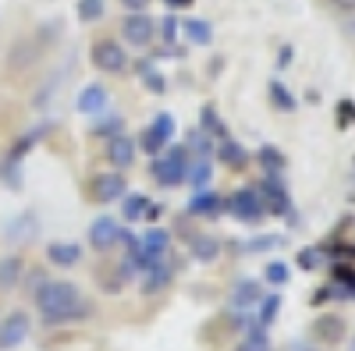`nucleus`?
I'll use <instances>...</instances> for the list:
<instances>
[{
	"mask_svg": "<svg viewBox=\"0 0 355 351\" xmlns=\"http://www.w3.org/2000/svg\"><path fill=\"white\" fill-rule=\"evenodd\" d=\"M117 4H121L125 11H146V8L153 4V0H117Z\"/></svg>",
	"mask_w": 355,
	"mask_h": 351,
	"instance_id": "obj_38",
	"label": "nucleus"
},
{
	"mask_svg": "<svg viewBox=\"0 0 355 351\" xmlns=\"http://www.w3.org/2000/svg\"><path fill=\"white\" fill-rule=\"evenodd\" d=\"M157 36H160L164 43H171V46H174V39L182 36V21H178L174 15H164V18L157 21Z\"/></svg>",
	"mask_w": 355,
	"mask_h": 351,
	"instance_id": "obj_34",
	"label": "nucleus"
},
{
	"mask_svg": "<svg viewBox=\"0 0 355 351\" xmlns=\"http://www.w3.org/2000/svg\"><path fill=\"white\" fill-rule=\"evenodd\" d=\"M256 160H259V170L266 174V178H281L284 167H288V160L274 150V145H263V150L256 153Z\"/></svg>",
	"mask_w": 355,
	"mask_h": 351,
	"instance_id": "obj_26",
	"label": "nucleus"
},
{
	"mask_svg": "<svg viewBox=\"0 0 355 351\" xmlns=\"http://www.w3.org/2000/svg\"><path fill=\"white\" fill-rule=\"evenodd\" d=\"M135 71H139L142 85H146L150 93H157V96H164V93H167V78L157 71V64H153V61H146V57H142V61L135 64Z\"/></svg>",
	"mask_w": 355,
	"mask_h": 351,
	"instance_id": "obj_25",
	"label": "nucleus"
},
{
	"mask_svg": "<svg viewBox=\"0 0 355 351\" xmlns=\"http://www.w3.org/2000/svg\"><path fill=\"white\" fill-rule=\"evenodd\" d=\"M259 199H263V206L270 217H288L291 213V199H288V188L281 178H263L259 185Z\"/></svg>",
	"mask_w": 355,
	"mask_h": 351,
	"instance_id": "obj_12",
	"label": "nucleus"
},
{
	"mask_svg": "<svg viewBox=\"0 0 355 351\" xmlns=\"http://www.w3.org/2000/svg\"><path fill=\"white\" fill-rule=\"evenodd\" d=\"M320 255H323L320 249H302V252H299V267H302V270H316L320 262H323Z\"/></svg>",
	"mask_w": 355,
	"mask_h": 351,
	"instance_id": "obj_36",
	"label": "nucleus"
},
{
	"mask_svg": "<svg viewBox=\"0 0 355 351\" xmlns=\"http://www.w3.org/2000/svg\"><path fill=\"white\" fill-rule=\"evenodd\" d=\"M128 192V178L125 170H100L93 178L85 181V195L89 202H96V206H110V202H121Z\"/></svg>",
	"mask_w": 355,
	"mask_h": 351,
	"instance_id": "obj_4",
	"label": "nucleus"
},
{
	"mask_svg": "<svg viewBox=\"0 0 355 351\" xmlns=\"http://www.w3.org/2000/svg\"><path fill=\"white\" fill-rule=\"evenodd\" d=\"M75 107H78V114H85V117H89V121H93V117H100V114L110 107V93H107V85H100V82L82 85V93L75 96Z\"/></svg>",
	"mask_w": 355,
	"mask_h": 351,
	"instance_id": "obj_13",
	"label": "nucleus"
},
{
	"mask_svg": "<svg viewBox=\"0 0 355 351\" xmlns=\"http://www.w3.org/2000/svg\"><path fill=\"white\" fill-rule=\"evenodd\" d=\"M234 351H270V334H266V327H259L252 319L242 334V341L234 344Z\"/></svg>",
	"mask_w": 355,
	"mask_h": 351,
	"instance_id": "obj_23",
	"label": "nucleus"
},
{
	"mask_svg": "<svg viewBox=\"0 0 355 351\" xmlns=\"http://www.w3.org/2000/svg\"><path fill=\"white\" fill-rule=\"evenodd\" d=\"M117 206H121V220L125 224H139V220H150V217L160 213L153 202L146 199V195H139V192H125V199L117 202Z\"/></svg>",
	"mask_w": 355,
	"mask_h": 351,
	"instance_id": "obj_17",
	"label": "nucleus"
},
{
	"mask_svg": "<svg viewBox=\"0 0 355 351\" xmlns=\"http://www.w3.org/2000/svg\"><path fill=\"white\" fill-rule=\"evenodd\" d=\"M288 351H320V344H313V341H291Z\"/></svg>",
	"mask_w": 355,
	"mask_h": 351,
	"instance_id": "obj_40",
	"label": "nucleus"
},
{
	"mask_svg": "<svg viewBox=\"0 0 355 351\" xmlns=\"http://www.w3.org/2000/svg\"><path fill=\"white\" fill-rule=\"evenodd\" d=\"M224 213H231L234 220H242V224H259L266 217L259 188H239V192L224 195Z\"/></svg>",
	"mask_w": 355,
	"mask_h": 351,
	"instance_id": "obj_6",
	"label": "nucleus"
},
{
	"mask_svg": "<svg viewBox=\"0 0 355 351\" xmlns=\"http://www.w3.org/2000/svg\"><path fill=\"white\" fill-rule=\"evenodd\" d=\"M121 234H125V224L117 217H96L89 224V249L93 252H110L121 245Z\"/></svg>",
	"mask_w": 355,
	"mask_h": 351,
	"instance_id": "obj_9",
	"label": "nucleus"
},
{
	"mask_svg": "<svg viewBox=\"0 0 355 351\" xmlns=\"http://www.w3.org/2000/svg\"><path fill=\"white\" fill-rule=\"evenodd\" d=\"M210 181H214V156H192L189 185L199 192V188H210Z\"/></svg>",
	"mask_w": 355,
	"mask_h": 351,
	"instance_id": "obj_24",
	"label": "nucleus"
},
{
	"mask_svg": "<svg viewBox=\"0 0 355 351\" xmlns=\"http://www.w3.org/2000/svg\"><path fill=\"white\" fill-rule=\"evenodd\" d=\"M174 132H178V121H174V114H167V110H160L153 121H146V128L139 132V138H135V145L146 153V156H157V153H164L167 145H174Z\"/></svg>",
	"mask_w": 355,
	"mask_h": 351,
	"instance_id": "obj_3",
	"label": "nucleus"
},
{
	"mask_svg": "<svg viewBox=\"0 0 355 351\" xmlns=\"http://www.w3.org/2000/svg\"><path fill=\"white\" fill-rule=\"evenodd\" d=\"M327 4L334 11H341V15H355V0H327Z\"/></svg>",
	"mask_w": 355,
	"mask_h": 351,
	"instance_id": "obj_39",
	"label": "nucleus"
},
{
	"mask_svg": "<svg viewBox=\"0 0 355 351\" xmlns=\"http://www.w3.org/2000/svg\"><path fill=\"white\" fill-rule=\"evenodd\" d=\"M309 334H313V344L334 348V344H341V341L348 337V323H345V316H338V312H320V316L313 319Z\"/></svg>",
	"mask_w": 355,
	"mask_h": 351,
	"instance_id": "obj_10",
	"label": "nucleus"
},
{
	"mask_svg": "<svg viewBox=\"0 0 355 351\" xmlns=\"http://www.w3.org/2000/svg\"><path fill=\"white\" fill-rule=\"evenodd\" d=\"M174 284V270L167 267V262H153L150 270H142V277H139V291L142 295H164V291Z\"/></svg>",
	"mask_w": 355,
	"mask_h": 351,
	"instance_id": "obj_15",
	"label": "nucleus"
},
{
	"mask_svg": "<svg viewBox=\"0 0 355 351\" xmlns=\"http://www.w3.org/2000/svg\"><path fill=\"white\" fill-rule=\"evenodd\" d=\"M338 114H341V117H338L341 125H352V121H355V103L341 100V103H338Z\"/></svg>",
	"mask_w": 355,
	"mask_h": 351,
	"instance_id": "obj_37",
	"label": "nucleus"
},
{
	"mask_svg": "<svg viewBox=\"0 0 355 351\" xmlns=\"http://www.w3.org/2000/svg\"><path fill=\"white\" fill-rule=\"evenodd\" d=\"M46 262L50 267H61V270H71L82 262V245L75 242H50L46 245Z\"/></svg>",
	"mask_w": 355,
	"mask_h": 351,
	"instance_id": "obj_19",
	"label": "nucleus"
},
{
	"mask_svg": "<svg viewBox=\"0 0 355 351\" xmlns=\"http://www.w3.org/2000/svg\"><path fill=\"white\" fill-rule=\"evenodd\" d=\"M33 334V316L25 309H11L0 316V351H18Z\"/></svg>",
	"mask_w": 355,
	"mask_h": 351,
	"instance_id": "obj_7",
	"label": "nucleus"
},
{
	"mask_svg": "<svg viewBox=\"0 0 355 351\" xmlns=\"http://www.w3.org/2000/svg\"><path fill=\"white\" fill-rule=\"evenodd\" d=\"M164 4H167L171 11H178V8H192V0H164Z\"/></svg>",
	"mask_w": 355,
	"mask_h": 351,
	"instance_id": "obj_41",
	"label": "nucleus"
},
{
	"mask_svg": "<svg viewBox=\"0 0 355 351\" xmlns=\"http://www.w3.org/2000/svg\"><path fill=\"white\" fill-rule=\"evenodd\" d=\"M256 309H259V312H256L252 319H256L259 327H270L274 319H277V312H281V295H277V291H274V295H263Z\"/></svg>",
	"mask_w": 355,
	"mask_h": 351,
	"instance_id": "obj_30",
	"label": "nucleus"
},
{
	"mask_svg": "<svg viewBox=\"0 0 355 351\" xmlns=\"http://www.w3.org/2000/svg\"><path fill=\"white\" fill-rule=\"evenodd\" d=\"M182 33H185V39L196 43V46H210V39H214V25H210V21H202V18H189V21L182 25Z\"/></svg>",
	"mask_w": 355,
	"mask_h": 351,
	"instance_id": "obj_27",
	"label": "nucleus"
},
{
	"mask_svg": "<svg viewBox=\"0 0 355 351\" xmlns=\"http://www.w3.org/2000/svg\"><path fill=\"white\" fill-rule=\"evenodd\" d=\"M25 280V259L21 255H4L0 259V291H15Z\"/></svg>",
	"mask_w": 355,
	"mask_h": 351,
	"instance_id": "obj_21",
	"label": "nucleus"
},
{
	"mask_svg": "<svg viewBox=\"0 0 355 351\" xmlns=\"http://www.w3.org/2000/svg\"><path fill=\"white\" fill-rule=\"evenodd\" d=\"M214 160H220V163H224V167H231V170H245V167H249V153L242 150V142H234L231 135L217 142Z\"/></svg>",
	"mask_w": 355,
	"mask_h": 351,
	"instance_id": "obj_20",
	"label": "nucleus"
},
{
	"mask_svg": "<svg viewBox=\"0 0 355 351\" xmlns=\"http://www.w3.org/2000/svg\"><path fill=\"white\" fill-rule=\"evenodd\" d=\"M263 298V284L259 280H239L231 287V298H227V309H239V312H252Z\"/></svg>",
	"mask_w": 355,
	"mask_h": 351,
	"instance_id": "obj_16",
	"label": "nucleus"
},
{
	"mask_svg": "<svg viewBox=\"0 0 355 351\" xmlns=\"http://www.w3.org/2000/svg\"><path fill=\"white\" fill-rule=\"evenodd\" d=\"M352 33H355V21H352Z\"/></svg>",
	"mask_w": 355,
	"mask_h": 351,
	"instance_id": "obj_43",
	"label": "nucleus"
},
{
	"mask_svg": "<svg viewBox=\"0 0 355 351\" xmlns=\"http://www.w3.org/2000/svg\"><path fill=\"white\" fill-rule=\"evenodd\" d=\"M189 252L199 262H214L220 255V242L214 238V234H192V238H189Z\"/></svg>",
	"mask_w": 355,
	"mask_h": 351,
	"instance_id": "obj_22",
	"label": "nucleus"
},
{
	"mask_svg": "<svg viewBox=\"0 0 355 351\" xmlns=\"http://www.w3.org/2000/svg\"><path fill=\"white\" fill-rule=\"evenodd\" d=\"M121 39L128 46H150L157 39V21L150 18V11H128L121 18Z\"/></svg>",
	"mask_w": 355,
	"mask_h": 351,
	"instance_id": "obj_8",
	"label": "nucleus"
},
{
	"mask_svg": "<svg viewBox=\"0 0 355 351\" xmlns=\"http://www.w3.org/2000/svg\"><path fill=\"white\" fill-rule=\"evenodd\" d=\"M189 213L192 217H220L224 213V195L214 192V188H199L189 199Z\"/></svg>",
	"mask_w": 355,
	"mask_h": 351,
	"instance_id": "obj_18",
	"label": "nucleus"
},
{
	"mask_svg": "<svg viewBox=\"0 0 355 351\" xmlns=\"http://www.w3.org/2000/svg\"><path fill=\"white\" fill-rule=\"evenodd\" d=\"M93 135H100V138H114V135H121L125 132V117L121 114H110V110H103L100 117H93Z\"/></svg>",
	"mask_w": 355,
	"mask_h": 351,
	"instance_id": "obj_28",
	"label": "nucleus"
},
{
	"mask_svg": "<svg viewBox=\"0 0 355 351\" xmlns=\"http://www.w3.org/2000/svg\"><path fill=\"white\" fill-rule=\"evenodd\" d=\"M263 280L266 284H274V287H284L291 280V270H288V262L274 259V262H266V270H263Z\"/></svg>",
	"mask_w": 355,
	"mask_h": 351,
	"instance_id": "obj_33",
	"label": "nucleus"
},
{
	"mask_svg": "<svg viewBox=\"0 0 355 351\" xmlns=\"http://www.w3.org/2000/svg\"><path fill=\"white\" fill-rule=\"evenodd\" d=\"M43 39L40 36H25V39H18L15 46H11V53H8V75H21L25 68H33L36 61H40V53H43Z\"/></svg>",
	"mask_w": 355,
	"mask_h": 351,
	"instance_id": "obj_11",
	"label": "nucleus"
},
{
	"mask_svg": "<svg viewBox=\"0 0 355 351\" xmlns=\"http://www.w3.org/2000/svg\"><path fill=\"white\" fill-rule=\"evenodd\" d=\"M189 167H192V153H189V145H185V142H178V145H167L164 153L153 156L150 174H153V181H157V185H164V188H178V185H185V181H189Z\"/></svg>",
	"mask_w": 355,
	"mask_h": 351,
	"instance_id": "obj_2",
	"label": "nucleus"
},
{
	"mask_svg": "<svg viewBox=\"0 0 355 351\" xmlns=\"http://www.w3.org/2000/svg\"><path fill=\"white\" fill-rule=\"evenodd\" d=\"M89 61H93V68L103 71V75L128 71V53H125V46L117 43L114 36H100L93 46H89Z\"/></svg>",
	"mask_w": 355,
	"mask_h": 351,
	"instance_id": "obj_5",
	"label": "nucleus"
},
{
	"mask_svg": "<svg viewBox=\"0 0 355 351\" xmlns=\"http://www.w3.org/2000/svg\"><path fill=\"white\" fill-rule=\"evenodd\" d=\"M107 163L114 167V170H128L132 163H135V156H139V145H135V138H128L125 132L121 135H114V138H107Z\"/></svg>",
	"mask_w": 355,
	"mask_h": 351,
	"instance_id": "obj_14",
	"label": "nucleus"
},
{
	"mask_svg": "<svg viewBox=\"0 0 355 351\" xmlns=\"http://www.w3.org/2000/svg\"><path fill=\"white\" fill-rule=\"evenodd\" d=\"M199 132H206V135H210V138H227V128L220 125V117H217V110L210 107V103H206L202 110H199Z\"/></svg>",
	"mask_w": 355,
	"mask_h": 351,
	"instance_id": "obj_29",
	"label": "nucleus"
},
{
	"mask_svg": "<svg viewBox=\"0 0 355 351\" xmlns=\"http://www.w3.org/2000/svg\"><path fill=\"white\" fill-rule=\"evenodd\" d=\"M33 305H36V316L43 327H71V323H85V319L96 316L93 298L82 295V287L64 277H46L33 291Z\"/></svg>",
	"mask_w": 355,
	"mask_h": 351,
	"instance_id": "obj_1",
	"label": "nucleus"
},
{
	"mask_svg": "<svg viewBox=\"0 0 355 351\" xmlns=\"http://www.w3.org/2000/svg\"><path fill=\"white\" fill-rule=\"evenodd\" d=\"M270 100H274V107H277V110H295V96L284 89L281 82H270Z\"/></svg>",
	"mask_w": 355,
	"mask_h": 351,
	"instance_id": "obj_35",
	"label": "nucleus"
},
{
	"mask_svg": "<svg viewBox=\"0 0 355 351\" xmlns=\"http://www.w3.org/2000/svg\"><path fill=\"white\" fill-rule=\"evenodd\" d=\"M103 11H107V0H78L75 4V15H78V21H100L103 18Z\"/></svg>",
	"mask_w": 355,
	"mask_h": 351,
	"instance_id": "obj_32",
	"label": "nucleus"
},
{
	"mask_svg": "<svg viewBox=\"0 0 355 351\" xmlns=\"http://www.w3.org/2000/svg\"><path fill=\"white\" fill-rule=\"evenodd\" d=\"M284 245V238H281V234H259V238H249V242H242L239 249L242 252H274V249H281Z\"/></svg>",
	"mask_w": 355,
	"mask_h": 351,
	"instance_id": "obj_31",
	"label": "nucleus"
},
{
	"mask_svg": "<svg viewBox=\"0 0 355 351\" xmlns=\"http://www.w3.org/2000/svg\"><path fill=\"white\" fill-rule=\"evenodd\" d=\"M277 64L284 68V64H291V46H281V57H277Z\"/></svg>",
	"mask_w": 355,
	"mask_h": 351,
	"instance_id": "obj_42",
	"label": "nucleus"
}]
</instances>
